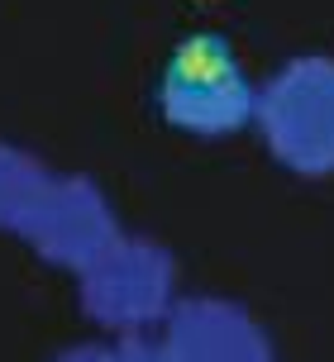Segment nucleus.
Segmentation results:
<instances>
[{"label":"nucleus","mask_w":334,"mask_h":362,"mask_svg":"<svg viewBox=\"0 0 334 362\" xmlns=\"http://www.w3.org/2000/svg\"><path fill=\"white\" fill-rule=\"evenodd\" d=\"M258 86L248 81L224 34H186L167 57L158 105L167 124L196 139H229L253 119Z\"/></svg>","instance_id":"7ed1b4c3"},{"label":"nucleus","mask_w":334,"mask_h":362,"mask_svg":"<svg viewBox=\"0 0 334 362\" xmlns=\"http://www.w3.org/2000/svg\"><path fill=\"white\" fill-rule=\"evenodd\" d=\"M57 362H153L149 339H115V344H81L67 348Z\"/></svg>","instance_id":"423d86ee"},{"label":"nucleus","mask_w":334,"mask_h":362,"mask_svg":"<svg viewBox=\"0 0 334 362\" xmlns=\"http://www.w3.org/2000/svg\"><path fill=\"white\" fill-rule=\"evenodd\" d=\"M172 276H177V262L163 243L120 234L91 267L76 272V296L100 329L120 339H144V329L163 325L167 310L177 305Z\"/></svg>","instance_id":"20e7f679"},{"label":"nucleus","mask_w":334,"mask_h":362,"mask_svg":"<svg viewBox=\"0 0 334 362\" xmlns=\"http://www.w3.org/2000/svg\"><path fill=\"white\" fill-rule=\"evenodd\" d=\"M267 153L296 177H330L334 172V57L301 53L253 100Z\"/></svg>","instance_id":"f03ea898"},{"label":"nucleus","mask_w":334,"mask_h":362,"mask_svg":"<svg viewBox=\"0 0 334 362\" xmlns=\"http://www.w3.org/2000/svg\"><path fill=\"white\" fill-rule=\"evenodd\" d=\"M0 234L29 243L53 267L81 272L125 229L91 177L57 172L24 148L0 144Z\"/></svg>","instance_id":"f257e3e1"},{"label":"nucleus","mask_w":334,"mask_h":362,"mask_svg":"<svg viewBox=\"0 0 334 362\" xmlns=\"http://www.w3.org/2000/svg\"><path fill=\"white\" fill-rule=\"evenodd\" d=\"M153 362H277L272 339L243 305L224 296H186L149 339Z\"/></svg>","instance_id":"39448f33"}]
</instances>
